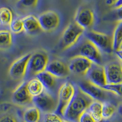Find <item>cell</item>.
<instances>
[{"instance_id": "14", "label": "cell", "mask_w": 122, "mask_h": 122, "mask_svg": "<svg viewBox=\"0 0 122 122\" xmlns=\"http://www.w3.org/2000/svg\"><path fill=\"white\" fill-rule=\"evenodd\" d=\"M94 14L89 8L78 10L74 17V22L84 30L91 28L94 23Z\"/></svg>"}, {"instance_id": "5", "label": "cell", "mask_w": 122, "mask_h": 122, "mask_svg": "<svg viewBox=\"0 0 122 122\" xmlns=\"http://www.w3.org/2000/svg\"><path fill=\"white\" fill-rule=\"evenodd\" d=\"M76 90L75 86L69 82H65L61 85L58 91L57 108L54 112L61 117L62 116L64 111L73 98Z\"/></svg>"}, {"instance_id": "23", "label": "cell", "mask_w": 122, "mask_h": 122, "mask_svg": "<svg viewBox=\"0 0 122 122\" xmlns=\"http://www.w3.org/2000/svg\"><path fill=\"white\" fill-rule=\"evenodd\" d=\"M13 43V37L10 30H0V49L7 50L10 48Z\"/></svg>"}, {"instance_id": "29", "label": "cell", "mask_w": 122, "mask_h": 122, "mask_svg": "<svg viewBox=\"0 0 122 122\" xmlns=\"http://www.w3.org/2000/svg\"><path fill=\"white\" fill-rule=\"evenodd\" d=\"M61 117L54 112L46 113L43 122H62Z\"/></svg>"}, {"instance_id": "1", "label": "cell", "mask_w": 122, "mask_h": 122, "mask_svg": "<svg viewBox=\"0 0 122 122\" xmlns=\"http://www.w3.org/2000/svg\"><path fill=\"white\" fill-rule=\"evenodd\" d=\"M92 99L82 92L79 89L76 93L62 115L64 120L70 122H78V118L84 112L87 110Z\"/></svg>"}, {"instance_id": "8", "label": "cell", "mask_w": 122, "mask_h": 122, "mask_svg": "<svg viewBox=\"0 0 122 122\" xmlns=\"http://www.w3.org/2000/svg\"><path fill=\"white\" fill-rule=\"evenodd\" d=\"M32 103L40 111L45 113L55 112L57 106V101L46 90L40 95L33 98Z\"/></svg>"}, {"instance_id": "7", "label": "cell", "mask_w": 122, "mask_h": 122, "mask_svg": "<svg viewBox=\"0 0 122 122\" xmlns=\"http://www.w3.org/2000/svg\"><path fill=\"white\" fill-rule=\"evenodd\" d=\"M31 53L24 54L15 60L11 64L9 70V75L10 78L16 81L23 79L28 70V62Z\"/></svg>"}, {"instance_id": "34", "label": "cell", "mask_w": 122, "mask_h": 122, "mask_svg": "<svg viewBox=\"0 0 122 122\" xmlns=\"http://www.w3.org/2000/svg\"><path fill=\"white\" fill-rule=\"evenodd\" d=\"M117 0H106V4L108 6H113Z\"/></svg>"}, {"instance_id": "2", "label": "cell", "mask_w": 122, "mask_h": 122, "mask_svg": "<svg viewBox=\"0 0 122 122\" xmlns=\"http://www.w3.org/2000/svg\"><path fill=\"white\" fill-rule=\"evenodd\" d=\"M87 40L93 43L100 52L111 54L114 52L112 40L111 36L96 30H89L86 33Z\"/></svg>"}, {"instance_id": "6", "label": "cell", "mask_w": 122, "mask_h": 122, "mask_svg": "<svg viewBox=\"0 0 122 122\" xmlns=\"http://www.w3.org/2000/svg\"><path fill=\"white\" fill-rule=\"evenodd\" d=\"M83 29L75 22L70 23L63 31L61 39V46L67 50L76 44L84 32Z\"/></svg>"}, {"instance_id": "22", "label": "cell", "mask_w": 122, "mask_h": 122, "mask_svg": "<svg viewBox=\"0 0 122 122\" xmlns=\"http://www.w3.org/2000/svg\"><path fill=\"white\" fill-rule=\"evenodd\" d=\"M36 78L42 82L45 89H53L56 85V78L46 71L39 73L37 75Z\"/></svg>"}, {"instance_id": "15", "label": "cell", "mask_w": 122, "mask_h": 122, "mask_svg": "<svg viewBox=\"0 0 122 122\" xmlns=\"http://www.w3.org/2000/svg\"><path fill=\"white\" fill-rule=\"evenodd\" d=\"M107 84L122 83V68L121 63H109L104 67Z\"/></svg>"}, {"instance_id": "3", "label": "cell", "mask_w": 122, "mask_h": 122, "mask_svg": "<svg viewBox=\"0 0 122 122\" xmlns=\"http://www.w3.org/2000/svg\"><path fill=\"white\" fill-rule=\"evenodd\" d=\"M48 63V56L44 51H37L31 54L27 70L29 76H36L45 71Z\"/></svg>"}, {"instance_id": "12", "label": "cell", "mask_w": 122, "mask_h": 122, "mask_svg": "<svg viewBox=\"0 0 122 122\" xmlns=\"http://www.w3.org/2000/svg\"><path fill=\"white\" fill-rule=\"evenodd\" d=\"M13 103L18 106H25L32 103V98L27 89V82L23 81L15 88L12 93Z\"/></svg>"}, {"instance_id": "4", "label": "cell", "mask_w": 122, "mask_h": 122, "mask_svg": "<svg viewBox=\"0 0 122 122\" xmlns=\"http://www.w3.org/2000/svg\"><path fill=\"white\" fill-rule=\"evenodd\" d=\"M74 56H80L87 59L92 64L102 65L103 59L101 52L88 40H85L75 50Z\"/></svg>"}, {"instance_id": "10", "label": "cell", "mask_w": 122, "mask_h": 122, "mask_svg": "<svg viewBox=\"0 0 122 122\" xmlns=\"http://www.w3.org/2000/svg\"><path fill=\"white\" fill-rule=\"evenodd\" d=\"M78 87L81 91L93 100L103 102L106 100V91L90 83L88 81L80 82Z\"/></svg>"}, {"instance_id": "33", "label": "cell", "mask_w": 122, "mask_h": 122, "mask_svg": "<svg viewBox=\"0 0 122 122\" xmlns=\"http://www.w3.org/2000/svg\"><path fill=\"white\" fill-rule=\"evenodd\" d=\"M115 54H116L117 56L119 59V60L120 61H122V49H120V50H117L115 51Z\"/></svg>"}, {"instance_id": "32", "label": "cell", "mask_w": 122, "mask_h": 122, "mask_svg": "<svg viewBox=\"0 0 122 122\" xmlns=\"http://www.w3.org/2000/svg\"><path fill=\"white\" fill-rule=\"evenodd\" d=\"M114 7L115 9H117L122 8V0H117L116 2L114 4Z\"/></svg>"}, {"instance_id": "26", "label": "cell", "mask_w": 122, "mask_h": 122, "mask_svg": "<svg viewBox=\"0 0 122 122\" xmlns=\"http://www.w3.org/2000/svg\"><path fill=\"white\" fill-rule=\"evenodd\" d=\"M10 32L18 34L24 31L22 18H15L9 25Z\"/></svg>"}, {"instance_id": "30", "label": "cell", "mask_w": 122, "mask_h": 122, "mask_svg": "<svg viewBox=\"0 0 122 122\" xmlns=\"http://www.w3.org/2000/svg\"><path fill=\"white\" fill-rule=\"evenodd\" d=\"M78 122H96L87 111H85L79 116Z\"/></svg>"}, {"instance_id": "11", "label": "cell", "mask_w": 122, "mask_h": 122, "mask_svg": "<svg viewBox=\"0 0 122 122\" xmlns=\"http://www.w3.org/2000/svg\"><path fill=\"white\" fill-rule=\"evenodd\" d=\"M86 76L89 82L101 89L107 84L104 68L103 65L92 64Z\"/></svg>"}, {"instance_id": "28", "label": "cell", "mask_w": 122, "mask_h": 122, "mask_svg": "<svg viewBox=\"0 0 122 122\" xmlns=\"http://www.w3.org/2000/svg\"><path fill=\"white\" fill-rule=\"evenodd\" d=\"M39 0H18L17 6L19 7L30 9L36 7Z\"/></svg>"}, {"instance_id": "19", "label": "cell", "mask_w": 122, "mask_h": 122, "mask_svg": "<svg viewBox=\"0 0 122 122\" xmlns=\"http://www.w3.org/2000/svg\"><path fill=\"white\" fill-rule=\"evenodd\" d=\"M102 102L93 100L89 104L87 111L89 112L92 118L96 122H100L103 120L101 115Z\"/></svg>"}, {"instance_id": "9", "label": "cell", "mask_w": 122, "mask_h": 122, "mask_svg": "<svg viewBox=\"0 0 122 122\" xmlns=\"http://www.w3.org/2000/svg\"><path fill=\"white\" fill-rule=\"evenodd\" d=\"M37 18L40 28L45 32H53L59 26V16L53 10H48L42 13Z\"/></svg>"}, {"instance_id": "13", "label": "cell", "mask_w": 122, "mask_h": 122, "mask_svg": "<svg viewBox=\"0 0 122 122\" xmlns=\"http://www.w3.org/2000/svg\"><path fill=\"white\" fill-rule=\"evenodd\" d=\"M92 65V63L87 59L80 56H74L71 58L68 67L70 71L76 75L85 76Z\"/></svg>"}, {"instance_id": "20", "label": "cell", "mask_w": 122, "mask_h": 122, "mask_svg": "<svg viewBox=\"0 0 122 122\" xmlns=\"http://www.w3.org/2000/svg\"><path fill=\"white\" fill-rule=\"evenodd\" d=\"M24 122H39L40 120V111L36 106L28 107L23 114Z\"/></svg>"}, {"instance_id": "16", "label": "cell", "mask_w": 122, "mask_h": 122, "mask_svg": "<svg viewBox=\"0 0 122 122\" xmlns=\"http://www.w3.org/2000/svg\"><path fill=\"white\" fill-rule=\"evenodd\" d=\"M45 71L56 78H64L70 73L68 66L58 60H54L49 62Z\"/></svg>"}, {"instance_id": "25", "label": "cell", "mask_w": 122, "mask_h": 122, "mask_svg": "<svg viewBox=\"0 0 122 122\" xmlns=\"http://www.w3.org/2000/svg\"><path fill=\"white\" fill-rule=\"evenodd\" d=\"M115 112V107L112 103L108 101L102 102L101 115L103 120H109L114 115Z\"/></svg>"}, {"instance_id": "31", "label": "cell", "mask_w": 122, "mask_h": 122, "mask_svg": "<svg viewBox=\"0 0 122 122\" xmlns=\"http://www.w3.org/2000/svg\"><path fill=\"white\" fill-rule=\"evenodd\" d=\"M0 122H18L17 119L12 115H7L0 118Z\"/></svg>"}, {"instance_id": "21", "label": "cell", "mask_w": 122, "mask_h": 122, "mask_svg": "<svg viewBox=\"0 0 122 122\" xmlns=\"http://www.w3.org/2000/svg\"><path fill=\"white\" fill-rule=\"evenodd\" d=\"M114 51L122 49V22L118 21L112 37Z\"/></svg>"}, {"instance_id": "18", "label": "cell", "mask_w": 122, "mask_h": 122, "mask_svg": "<svg viewBox=\"0 0 122 122\" xmlns=\"http://www.w3.org/2000/svg\"><path fill=\"white\" fill-rule=\"evenodd\" d=\"M27 89L32 98L36 97L45 91L44 86L36 77L27 82Z\"/></svg>"}, {"instance_id": "24", "label": "cell", "mask_w": 122, "mask_h": 122, "mask_svg": "<svg viewBox=\"0 0 122 122\" xmlns=\"http://www.w3.org/2000/svg\"><path fill=\"white\" fill-rule=\"evenodd\" d=\"M14 20V14L12 10L7 7L0 8V25L3 26H9Z\"/></svg>"}, {"instance_id": "35", "label": "cell", "mask_w": 122, "mask_h": 122, "mask_svg": "<svg viewBox=\"0 0 122 122\" xmlns=\"http://www.w3.org/2000/svg\"><path fill=\"white\" fill-rule=\"evenodd\" d=\"M62 122H68V121H66V120H63Z\"/></svg>"}, {"instance_id": "17", "label": "cell", "mask_w": 122, "mask_h": 122, "mask_svg": "<svg viewBox=\"0 0 122 122\" xmlns=\"http://www.w3.org/2000/svg\"><path fill=\"white\" fill-rule=\"evenodd\" d=\"M24 31L29 35H36L42 31L38 18L33 15H29L22 18Z\"/></svg>"}, {"instance_id": "27", "label": "cell", "mask_w": 122, "mask_h": 122, "mask_svg": "<svg viewBox=\"0 0 122 122\" xmlns=\"http://www.w3.org/2000/svg\"><path fill=\"white\" fill-rule=\"evenodd\" d=\"M122 84H106L103 88L106 92H109L117 96H122Z\"/></svg>"}]
</instances>
